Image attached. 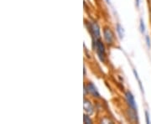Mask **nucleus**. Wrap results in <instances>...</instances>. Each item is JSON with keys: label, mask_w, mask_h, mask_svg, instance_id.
Instances as JSON below:
<instances>
[{"label": "nucleus", "mask_w": 151, "mask_h": 124, "mask_svg": "<svg viewBox=\"0 0 151 124\" xmlns=\"http://www.w3.org/2000/svg\"><path fill=\"white\" fill-rule=\"evenodd\" d=\"M103 37H104V40L108 45L113 44L114 40H115V37L114 34L113 32V30L109 28V27H105L103 29Z\"/></svg>", "instance_id": "obj_3"}, {"label": "nucleus", "mask_w": 151, "mask_h": 124, "mask_svg": "<svg viewBox=\"0 0 151 124\" xmlns=\"http://www.w3.org/2000/svg\"><path fill=\"white\" fill-rule=\"evenodd\" d=\"M140 31H141L142 33H144V32H145V25H144V23H143L142 18L140 19Z\"/></svg>", "instance_id": "obj_10"}, {"label": "nucleus", "mask_w": 151, "mask_h": 124, "mask_svg": "<svg viewBox=\"0 0 151 124\" xmlns=\"http://www.w3.org/2000/svg\"><path fill=\"white\" fill-rule=\"evenodd\" d=\"M87 29L92 39H100V28L98 25L95 22H88L87 23Z\"/></svg>", "instance_id": "obj_2"}, {"label": "nucleus", "mask_w": 151, "mask_h": 124, "mask_svg": "<svg viewBox=\"0 0 151 124\" xmlns=\"http://www.w3.org/2000/svg\"><path fill=\"white\" fill-rule=\"evenodd\" d=\"M117 32L119 35L120 39H123L124 35V29L123 27L120 25V24H117Z\"/></svg>", "instance_id": "obj_7"}, {"label": "nucleus", "mask_w": 151, "mask_h": 124, "mask_svg": "<svg viewBox=\"0 0 151 124\" xmlns=\"http://www.w3.org/2000/svg\"><path fill=\"white\" fill-rule=\"evenodd\" d=\"M133 74H134V76H135L136 80H138V83H139V87H140V90H141V91H142V92H143V87L142 83H141V80H140L139 77V75H138L137 71H135V70H133Z\"/></svg>", "instance_id": "obj_8"}, {"label": "nucleus", "mask_w": 151, "mask_h": 124, "mask_svg": "<svg viewBox=\"0 0 151 124\" xmlns=\"http://www.w3.org/2000/svg\"><path fill=\"white\" fill-rule=\"evenodd\" d=\"M83 109H84V112L87 115H92L93 112H94V108L92 104L91 103V102L84 98V102H83Z\"/></svg>", "instance_id": "obj_6"}, {"label": "nucleus", "mask_w": 151, "mask_h": 124, "mask_svg": "<svg viewBox=\"0 0 151 124\" xmlns=\"http://www.w3.org/2000/svg\"><path fill=\"white\" fill-rule=\"evenodd\" d=\"M135 3H136V6L139 8V0H135Z\"/></svg>", "instance_id": "obj_13"}, {"label": "nucleus", "mask_w": 151, "mask_h": 124, "mask_svg": "<svg viewBox=\"0 0 151 124\" xmlns=\"http://www.w3.org/2000/svg\"><path fill=\"white\" fill-rule=\"evenodd\" d=\"M146 42H147V45H148V47H149V48H150V46H151L150 39V37H149V36H146Z\"/></svg>", "instance_id": "obj_12"}, {"label": "nucleus", "mask_w": 151, "mask_h": 124, "mask_svg": "<svg viewBox=\"0 0 151 124\" xmlns=\"http://www.w3.org/2000/svg\"><path fill=\"white\" fill-rule=\"evenodd\" d=\"M92 46L95 49V50L97 51L98 57L100 59V61L102 62H105L106 59V50H105V46L103 43L98 39H92Z\"/></svg>", "instance_id": "obj_1"}, {"label": "nucleus", "mask_w": 151, "mask_h": 124, "mask_svg": "<svg viewBox=\"0 0 151 124\" xmlns=\"http://www.w3.org/2000/svg\"><path fill=\"white\" fill-rule=\"evenodd\" d=\"M83 122H84V123L86 124L92 123V121L91 118L89 117V115L86 114V113H84V115H83Z\"/></svg>", "instance_id": "obj_9"}, {"label": "nucleus", "mask_w": 151, "mask_h": 124, "mask_svg": "<svg viewBox=\"0 0 151 124\" xmlns=\"http://www.w3.org/2000/svg\"><path fill=\"white\" fill-rule=\"evenodd\" d=\"M145 119H146V123L147 124L151 123L150 119V115H149V113H148L147 111H145Z\"/></svg>", "instance_id": "obj_11"}, {"label": "nucleus", "mask_w": 151, "mask_h": 124, "mask_svg": "<svg viewBox=\"0 0 151 124\" xmlns=\"http://www.w3.org/2000/svg\"><path fill=\"white\" fill-rule=\"evenodd\" d=\"M84 76H86V67L84 66Z\"/></svg>", "instance_id": "obj_14"}, {"label": "nucleus", "mask_w": 151, "mask_h": 124, "mask_svg": "<svg viewBox=\"0 0 151 124\" xmlns=\"http://www.w3.org/2000/svg\"><path fill=\"white\" fill-rule=\"evenodd\" d=\"M86 87H87V93H88V94H90L91 96H92L93 97L100 98V94L98 93L97 87L94 86L93 83L88 82L87 85Z\"/></svg>", "instance_id": "obj_4"}, {"label": "nucleus", "mask_w": 151, "mask_h": 124, "mask_svg": "<svg viewBox=\"0 0 151 124\" xmlns=\"http://www.w3.org/2000/svg\"><path fill=\"white\" fill-rule=\"evenodd\" d=\"M125 97H126V101H127V103L128 105L129 106V107L133 108V109H135L137 110V106H136V103H135V100H134V97L132 95V93L128 91L125 92Z\"/></svg>", "instance_id": "obj_5"}, {"label": "nucleus", "mask_w": 151, "mask_h": 124, "mask_svg": "<svg viewBox=\"0 0 151 124\" xmlns=\"http://www.w3.org/2000/svg\"><path fill=\"white\" fill-rule=\"evenodd\" d=\"M106 1H107V3H108V4H110V3H111L110 0H106Z\"/></svg>", "instance_id": "obj_15"}]
</instances>
